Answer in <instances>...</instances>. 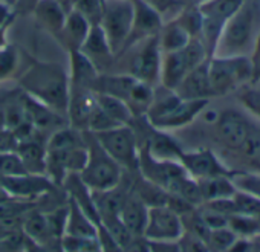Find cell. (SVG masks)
Instances as JSON below:
<instances>
[{
  "mask_svg": "<svg viewBox=\"0 0 260 252\" xmlns=\"http://www.w3.org/2000/svg\"><path fill=\"white\" fill-rule=\"evenodd\" d=\"M246 158L249 159H257L260 156V135L255 133L254 130L249 132V135L246 136V139L243 141V144L239 149Z\"/></svg>",
  "mask_w": 260,
  "mask_h": 252,
  "instance_id": "42",
  "label": "cell"
},
{
  "mask_svg": "<svg viewBox=\"0 0 260 252\" xmlns=\"http://www.w3.org/2000/svg\"><path fill=\"white\" fill-rule=\"evenodd\" d=\"M54 184L48 176L37 174H23V176H11L0 177V188H2L11 199L31 200L40 197L54 190Z\"/></svg>",
  "mask_w": 260,
  "mask_h": 252,
  "instance_id": "11",
  "label": "cell"
},
{
  "mask_svg": "<svg viewBox=\"0 0 260 252\" xmlns=\"http://www.w3.org/2000/svg\"><path fill=\"white\" fill-rule=\"evenodd\" d=\"M144 2L149 4L152 8H155L158 13H162V11L169 10L173 5L175 0H144Z\"/></svg>",
  "mask_w": 260,
  "mask_h": 252,
  "instance_id": "47",
  "label": "cell"
},
{
  "mask_svg": "<svg viewBox=\"0 0 260 252\" xmlns=\"http://www.w3.org/2000/svg\"><path fill=\"white\" fill-rule=\"evenodd\" d=\"M74 10L78 11L92 26L100 25L104 11V0H77Z\"/></svg>",
  "mask_w": 260,
  "mask_h": 252,
  "instance_id": "34",
  "label": "cell"
},
{
  "mask_svg": "<svg viewBox=\"0 0 260 252\" xmlns=\"http://www.w3.org/2000/svg\"><path fill=\"white\" fill-rule=\"evenodd\" d=\"M134 7H135L134 25H132V31H130V35L124 49L144 39L155 37L156 32L161 29V17L155 8L146 4L144 0H134Z\"/></svg>",
  "mask_w": 260,
  "mask_h": 252,
  "instance_id": "16",
  "label": "cell"
},
{
  "mask_svg": "<svg viewBox=\"0 0 260 252\" xmlns=\"http://www.w3.org/2000/svg\"><path fill=\"white\" fill-rule=\"evenodd\" d=\"M199 190L204 202H211L217 199L233 197L237 191L236 185L231 181V176H216L208 179H199Z\"/></svg>",
  "mask_w": 260,
  "mask_h": 252,
  "instance_id": "30",
  "label": "cell"
},
{
  "mask_svg": "<svg viewBox=\"0 0 260 252\" xmlns=\"http://www.w3.org/2000/svg\"><path fill=\"white\" fill-rule=\"evenodd\" d=\"M198 211H199L204 223L207 225V228L210 231L228 226V215H225V214H222V212H219V211H216V209H213L204 203L198 206Z\"/></svg>",
  "mask_w": 260,
  "mask_h": 252,
  "instance_id": "38",
  "label": "cell"
},
{
  "mask_svg": "<svg viewBox=\"0 0 260 252\" xmlns=\"http://www.w3.org/2000/svg\"><path fill=\"white\" fill-rule=\"evenodd\" d=\"M249 61H251V67H252V83H257V81H260V34L255 40L252 57L249 58Z\"/></svg>",
  "mask_w": 260,
  "mask_h": 252,
  "instance_id": "45",
  "label": "cell"
},
{
  "mask_svg": "<svg viewBox=\"0 0 260 252\" xmlns=\"http://www.w3.org/2000/svg\"><path fill=\"white\" fill-rule=\"evenodd\" d=\"M128 188L122 187V181L118 187L104 190V191H92L93 203L96 206L100 220L104 217H115L119 215V211L122 208V203L128 194Z\"/></svg>",
  "mask_w": 260,
  "mask_h": 252,
  "instance_id": "24",
  "label": "cell"
},
{
  "mask_svg": "<svg viewBox=\"0 0 260 252\" xmlns=\"http://www.w3.org/2000/svg\"><path fill=\"white\" fill-rule=\"evenodd\" d=\"M141 43V42H140ZM158 37L144 39L141 46L132 52L127 61V69L122 74L132 75L134 78L153 86L161 75V54Z\"/></svg>",
  "mask_w": 260,
  "mask_h": 252,
  "instance_id": "9",
  "label": "cell"
},
{
  "mask_svg": "<svg viewBox=\"0 0 260 252\" xmlns=\"http://www.w3.org/2000/svg\"><path fill=\"white\" fill-rule=\"evenodd\" d=\"M80 51L93 63V66L96 67L100 74H104V70L112 66V58L115 54L112 52L109 46V42L106 39V34L101 25L90 26L89 35L81 45Z\"/></svg>",
  "mask_w": 260,
  "mask_h": 252,
  "instance_id": "17",
  "label": "cell"
},
{
  "mask_svg": "<svg viewBox=\"0 0 260 252\" xmlns=\"http://www.w3.org/2000/svg\"><path fill=\"white\" fill-rule=\"evenodd\" d=\"M251 252H260V244H257V243L254 241V247H252Z\"/></svg>",
  "mask_w": 260,
  "mask_h": 252,
  "instance_id": "50",
  "label": "cell"
},
{
  "mask_svg": "<svg viewBox=\"0 0 260 252\" xmlns=\"http://www.w3.org/2000/svg\"><path fill=\"white\" fill-rule=\"evenodd\" d=\"M231 181L239 191L260 199V173H231Z\"/></svg>",
  "mask_w": 260,
  "mask_h": 252,
  "instance_id": "36",
  "label": "cell"
},
{
  "mask_svg": "<svg viewBox=\"0 0 260 252\" xmlns=\"http://www.w3.org/2000/svg\"><path fill=\"white\" fill-rule=\"evenodd\" d=\"M22 228H23V234L26 238L32 240L37 244H45L52 238H57L52 235L46 214L40 212V211H32L28 212L22 222Z\"/></svg>",
  "mask_w": 260,
  "mask_h": 252,
  "instance_id": "29",
  "label": "cell"
},
{
  "mask_svg": "<svg viewBox=\"0 0 260 252\" xmlns=\"http://www.w3.org/2000/svg\"><path fill=\"white\" fill-rule=\"evenodd\" d=\"M84 141L87 161L80 173L83 182L92 191H104L118 187L124 179L122 167L106 153L92 132H84Z\"/></svg>",
  "mask_w": 260,
  "mask_h": 252,
  "instance_id": "3",
  "label": "cell"
},
{
  "mask_svg": "<svg viewBox=\"0 0 260 252\" xmlns=\"http://www.w3.org/2000/svg\"><path fill=\"white\" fill-rule=\"evenodd\" d=\"M208 99H184L175 90H155L153 102L146 113L147 122L158 130L179 129L194 121L205 110Z\"/></svg>",
  "mask_w": 260,
  "mask_h": 252,
  "instance_id": "2",
  "label": "cell"
},
{
  "mask_svg": "<svg viewBox=\"0 0 260 252\" xmlns=\"http://www.w3.org/2000/svg\"><path fill=\"white\" fill-rule=\"evenodd\" d=\"M140 147H144L153 158L161 161H179L184 150L181 146L166 133V130H158L150 125V133L146 136L144 142L140 144Z\"/></svg>",
  "mask_w": 260,
  "mask_h": 252,
  "instance_id": "20",
  "label": "cell"
},
{
  "mask_svg": "<svg viewBox=\"0 0 260 252\" xmlns=\"http://www.w3.org/2000/svg\"><path fill=\"white\" fill-rule=\"evenodd\" d=\"M257 23V4L255 0H245L240 8L223 23L217 40L220 57L242 55V51L249 45Z\"/></svg>",
  "mask_w": 260,
  "mask_h": 252,
  "instance_id": "4",
  "label": "cell"
},
{
  "mask_svg": "<svg viewBox=\"0 0 260 252\" xmlns=\"http://www.w3.org/2000/svg\"><path fill=\"white\" fill-rule=\"evenodd\" d=\"M19 146V141L14 135L13 130H2L0 132V153H10V152H16Z\"/></svg>",
  "mask_w": 260,
  "mask_h": 252,
  "instance_id": "44",
  "label": "cell"
},
{
  "mask_svg": "<svg viewBox=\"0 0 260 252\" xmlns=\"http://www.w3.org/2000/svg\"><path fill=\"white\" fill-rule=\"evenodd\" d=\"M96 240L100 243V249L101 252H124L122 247L113 240V237L106 231L104 226L98 225V231H96Z\"/></svg>",
  "mask_w": 260,
  "mask_h": 252,
  "instance_id": "43",
  "label": "cell"
},
{
  "mask_svg": "<svg viewBox=\"0 0 260 252\" xmlns=\"http://www.w3.org/2000/svg\"><path fill=\"white\" fill-rule=\"evenodd\" d=\"M22 99V104L25 107V112H26V118L28 121L34 125L36 130L40 133V135H52L54 132L63 129V127H68L69 122L68 118L64 115H60L58 112L49 109L48 105L39 102L37 99H34L32 96L23 93L20 96Z\"/></svg>",
  "mask_w": 260,
  "mask_h": 252,
  "instance_id": "13",
  "label": "cell"
},
{
  "mask_svg": "<svg viewBox=\"0 0 260 252\" xmlns=\"http://www.w3.org/2000/svg\"><path fill=\"white\" fill-rule=\"evenodd\" d=\"M134 0H104L101 28L112 52L121 54L134 25Z\"/></svg>",
  "mask_w": 260,
  "mask_h": 252,
  "instance_id": "6",
  "label": "cell"
},
{
  "mask_svg": "<svg viewBox=\"0 0 260 252\" xmlns=\"http://www.w3.org/2000/svg\"><path fill=\"white\" fill-rule=\"evenodd\" d=\"M100 72L93 66V63L81 52V51H71V84L81 86L90 89L93 81Z\"/></svg>",
  "mask_w": 260,
  "mask_h": 252,
  "instance_id": "26",
  "label": "cell"
},
{
  "mask_svg": "<svg viewBox=\"0 0 260 252\" xmlns=\"http://www.w3.org/2000/svg\"><path fill=\"white\" fill-rule=\"evenodd\" d=\"M175 92L184 99H210L213 98V90L208 77V61L191 69Z\"/></svg>",
  "mask_w": 260,
  "mask_h": 252,
  "instance_id": "18",
  "label": "cell"
},
{
  "mask_svg": "<svg viewBox=\"0 0 260 252\" xmlns=\"http://www.w3.org/2000/svg\"><path fill=\"white\" fill-rule=\"evenodd\" d=\"M29 174L16 152L0 153V177H11V176H23Z\"/></svg>",
  "mask_w": 260,
  "mask_h": 252,
  "instance_id": "35",
  "label": "cell"
},
{
  "mask_svg": "<svg viewBox=\"0 0 260 252\" xmlns=\"http://www.w3.org/2000/svg\"><path fill=\"white\" fill-rule=\"evenodd\" d=\"M216 129L220 141L233 150H239L249 132L252 130L243 115L233 109L219 113Z\"/></svg>",
  "mask_w": 260,
  "mask_h": 252,
  "instance_id": "15",
  "label": "cell"
},
{
  "mask_svg": "<svg viewBox=\"0 0 260 252\" xmlns=\"http://www.w3.org/2000/svg\"><path fill=\"white\" fill-rule=\"evenodd\" d=\"M198 2H210V0H198Z\"/></svg>",
  "mask_w": 260,
  "mask_h": 252,
  "instance_id": "52",
  "label": "cell"
},
{
  "mask_svg": "<svg viewBox=\"0 0 260 252\" xmlns=\"http://www.w3.org/2000/svg\"><path fill=\"white\" fill-rule=\"evenodd\" d=\"M95 105H96V99L93 90L71 84L69 104H68V121L71 127L80 132H87L89 119Z\"/></svg>",
  "mask_w": 260,
  "mask_h": 252,
  "instance_id": "14",
  "label": "cell"
},
{
  "mask_svg": "<svg viewBox=\"0 0 260 252\" xmlns=\"http://www.w3.org/2000/svg\"><path fill=\"white\" fill-rule=\"evenodd\" d=\"M93 93H95V99L100 109L116 125H128L135 119L132 110H130V107L122 99L112 96V95H106V93H98V92H93Z\"/></svg>",
  "mask_w": 260,
  "mask_h": 252,
  "instance_id": "27",
  "label": "cell"
},
{
  "mask_svg": "<svg viewBox=\"0 0 260 252\" xmlns=\"http://www.w3.org/2000/svg\"><path fill=\"white\" fill-rule=\"evenodd\" d=\"M208 77H210L213 96H222L252 81L251 61L243 55H236V57L219 55L208 61Z\"/></svg>",
  "mask_w": 260,
  "mask_h": 252,
  "instance_id": "5",
  "label": "cell"
},
{
  "mask_svg": "<svg viewBox=\"0 0 260 252\" xmlns=\"http://www.w3.org/2000/svg\"><path fill=\"white\" fill-rule=\"evenodd\" d=\"M57 2L61 5V8L66 11V13H71L74 10V4H72V0H57Z\"/></svg>",
  "mask_w": 260,
  "mask_h": 252,
  "instance_id": "48",
  "label": "cell"
},
{
  "mask_svg": "<svg viewBox=\"0 0 260 252\" xmlns=\"http://www.w3.org/2000/svg\"><path fill=\"white\" fill-rule=\"evenodd\" d=\"M237 235L228 228H219V229H213L208 234L207 238V246L210 252H228L230 247L233 246V243L236 241Z\"/></svg>",
  "mask_w": 260,
  "mask_h": 252,
  "instance_id": "33",
  "label": "cell"
},
{
  "mask_svg": "<svg viewBox=\"0 0 260 252\" xmlns=\"http://www.w3.org/2000/svg\"><path fill=\"white\" fill-rule=\"evenodd\" d=\"M255 161H257V162H258V164H260V156H258V158H257V159H255Z\"/></svg>",
  "mask_w": 260,
  "mask_h": 252,
  "instance_id": "53",
  "label": "cell"
},
{
  "mask_svg": "<svg viewBox=\"0 0 260 252\" xmlns=\"http://www.w3.org/2000/svg\"><path fill=\"white\" fill-rule=\"evenodd\" d=\"M17 66V55L16 51L11 48L0 49V81L10 77Z\"/></svg>",
  "mask_w": 260,
  "mask_h": 252,
  "instance_id": "40",
  "label": "cell"
},
{
  "mask_svg": "<svg viewBox=\"0 0 260 252\" xmlns=\"http://www.w3.org/2000/svg\"><path fill=\"white\" fill-rule=\"evenodd\" d=\"M16 153L20 156L26 171L29 174L46 176V144L42 139H32L26 142H20L17 146Z\"/></svg>",
  "mask_w": 260,
  "mask_h": 252,
  "instance_id": "22",
  "label": "cell"
},
{
  "mask_svg": "<svg viewBox=\"0 0 260 252\" xmlns=\"http://www.w3.org/2000/svg\"><path fill=\"white\" fill-rule=\"evenodd\" d=\"M98 225L71 199L68 197V215L64 235L72 237H96Z\"/></svg>",
  "mask_w": 260,
  "mask_h": 252,
  "instance_id": "25",
  "label": "cell"
},
{
  "mask_svg": "<svg viewBox=\"0 0 260 252\" xmlns=\"http://www.w3.org/2000/svg\"><path fill=\"white\" fill-rule=\"evenodd\" d=\"M26 95L68 118L71 81L66 72L51 63H34L20 78Z\"/></svg>",
  "mask_w": 260,
  "mask_h": 252,
  "instance_id": "1",
  "label": "cell"
},
{
  "mask_svg": "<svg viewBox=\"0 0 260 252\" xmlns=\"http://www.w3.org/2000/svg\"><path fill=\"white\" fill-rule=\"evenodd\" d=\"M184 48L175 52H167L164 61H161L159 80L162 83V87L166 89L175 90L179 86V83L184 80V77L191 69H194Z\"/></svg>",
  "mask_w": 260,
  "mask_h": 252,
  "instance_id": "19",
  "label": "cell"
},
{
  "mask_svg": "<svg viewBox=\"0 0 260 252\" xmlns=\"http://www.w3.org/2000/svg\"><path fill=\"white\" fill-rule=\"evenodd\" d=\"M90 26L92 25L78 11L72 10L71 13H68L60 35L63 39V43L68 46L69 52L71 51H80L81 45L84 43V40L89 35Z\"/></svg>",
  "mask_w": 260,
  "mask_h": 252,
  "instance_id": "23",
  "label": "cell"
},
{
  "mask_svg": "<svg viewBox=\"0 0 260 252\" xmlns=\"http://www.w3.org/2000/svg\"><path fill=\"white\" fill-rule=\"evenodd\" d=\"M184 234L181 215L167 205L150 206L144 237L149 241H178Z\"/></svg>",
  "mask_w": 260,
  "mask_h": 252,
  "instance_id": "10",
  "label": "cell"
},
{
  "mask_svg": "<svg viewBox=\"0 0 260 252\" xmlns=\"http://www.w3.org/2000/svg\"><path fill=\"white\" fill-rule=\"evenodd\" d=\"M228 228L237 237L254 240L260 234V219L245 214H233L228 217Z\"/></svg>",
  "mask_w": 260,
  "mask_h": 252,
  "instance_id": "32",
  "label": "cell"
},
{
  "mask_svg": "<svg viewBox=\"0 0 260 252\" xmlns=\"http://www.w3.org/2000/svg\"><path fill=\"white\" fill-rule=\"evenodd\" d=\"M191 35L188 34V31L179 23H170L166 29H164V34L159 40V48L164 49L166 52H175V51H179L182 49L191 39Z\"/></svg>",
  "mask_w": 260,
  "mask_h": 252,
  "instance_id": "31",
  "label": "cell"
},
{
  "mask_svg": "<svg viewBox=\"0 0 260 252\" xmlns=\"http://www.w3.org/2000/svg\"><path fill=\"white\" fill-rule=\"evenodd\" d=\"M0 244H2V241H0Z\"/></svg>",
  "mask_w": 260,
  "mask_h": 252,
  "instance_id": "54",
  "label": "cell"
},
{
  "mask_svg": "<svg viewBox=\"0 0 260 252\" xmlns=\"http://www.w3.org/2000/svg\"><path fill=\"white\" fill-rule=\"evenodd\" d=\"M36 16L51 32L60 34L68 13L57 0H39L36 4Z\"/></svg>",
  "mask_w": 260,
  "mask_h": 252,
  "instance_id": "28",
  "label": "cell"
},
{
  "mask_svg": "<svg viewBox=\"0 0 260 252\" xmlns=\"http://www.w3.org/2000/svg\"><path fill=\"white\" fill-rule=\"evenodd\" d=\"M239 101L251 115L260 119V89L257 87L243 89L240 92Z\"/></svg>",
  "mask_w": 260,
  "mask_h": 252,
  "instance_id": "39",
  "label": "cell"
},
{
  "mask_svg": "<svg viewBox=\"0 0 260 252\" xmlns=\"http://www.w3.org/2000/svg\"><path fill=\"white\" fill-rule=\"evenodd\" d=\"M7 129V124H5V113H4V107H0V132Z\"/></svg>",
  "mask_w": 260,
  "mask_h": 252,
  "instance_id": "49",
  "label": "cell"
},
{
  "mask_svg": "<svg viewBox=\"0 0 260 252\" xmlns=\"http://www.w3.org/2000/svg\"><path fill=\"white\" fill-rule=\"evenodd\" d=\"M179 162L185 168L187 174L193 179H208L216 176H231V170L222 164V161L210 150H194L182 153Z\"/></svg>",
  "mask_w": 260,
  "mask_h": 252,
  "instance_id": "12",
  "label": "cell"
},
{
  "mask_svg": "<svg viewBox=\"0 0 260 252\" xmlns=\"http://www.w3.org/2000/svg\"><path fill=\"white\" fill-rule=\"evenodd\" d=\"M150 252H181L178 241H149Z\"/></svg>",
  "mask_w": 260,
  "mask_h": 252,
  "instance_id": "46",
  "label": "cell"
},
{
  "mask_svg": "<svg viewBox=\"0 0 260 252\" xmlns=\"http://www.w3.org/2000/svg\"><path fill=\"white\" fill-rule=\"evenodd\" d=\"M178 243H179L181 252H210L205 240L196 235H191L188 232H184L182 237L178 240Z\"/></svg>",
  "mask_w": 260,
  "mask_h": 252,
  "instance_id": "41",
  "label": "cell"
},
{
  "mask_svg": "<svg viewBox=\"0 0 260 252\" xmlns=\"http://www.w3.org/2000/svg\"><path fill=\"white\" fill-rule=\"evenodd\" d=\"M254 241H255L257 244H260V234H258V235H257V237L254 238Z\"/></svg>",
  "mask_w": 260,
  "mask_h": 252,
  "instance_id": "51",
  "label": "cell"
},
{
  "mask_svg": "<svg viewBox=\"0 0 260 252\" xmlns=\"http://www.w3.org/2000/svg\"><path fill=\"white\" fill-rule=\"evenodd\" d=\"M233 199L237 208V214H245V215L260 219V199L258 197L237 190Z\"/></svg>",
  "mask_w": 260,
  "mask_h": 252,
  "instance_id": "37",
  "label": "cell"
},
{
  "mask_svg": "<svg viewBox=\"0 0 260 252\" xmlns=\"http://www.w3.org/2000/svg\"><path fill=\"white\" fill-rule=\"evenodd\" d=\"M147 214H149V206L138 196H135L128 190V194H127V197L122 203V208L119 211V219L124 223V226L134 235L144 237Z\"/></svg>",
  "mask_w": 260,
  "mask_h": 252,
  "instance_id": "21",
  "label": "cell"
},
{
  "mask_svg": "<svg viewBox=\"0 0 260 252\" xmlns=\"http://www.w3.org/2000/svg\"><path fill=\"white\" fill-rule=\"evenodd\" d=\"M138 171L149 182L173 193L178 185L188 176L179 161H161L153 158L144 147H140Z\"/></svg>",
  "mask_w": 260,
  "mask_h": 252,
  "instance_id": "8",
  "label": "cell"
},
{
  "mask_svg": "<svg viewBox=\"0 0 260 252\" xmlns=\"http://www.w3.org/2000/svg\"><path fill=\"white\" fill-rule=\"evenodd\" d=\"M100 146L106 153L115 159L122 170L138 171V156L140 146L137 132L128 125H118V127L93 133Z\"/></svg>",
  "mask_w": 260,
  "mask_h": 252,
  "instance_id": "7",
  "label": "cell"
}]
</instances>
